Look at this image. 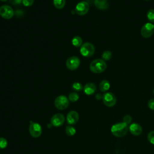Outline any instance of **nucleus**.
Instances as JSON below:
<instances>
[{"label": "nucleus", "mask_w": 154, "mask_h": 154, "mask_svg": "<svg viewBox=\"0 0 154 154\" xmlns=\"http://www.w3.org/2000/svg\"><path fill=\"white\" fill-rule=\"evenodd\" d=\"M79 98V94L76 93V92H72L69 94V97L68 99L70 101L74 102H76Z\"/></svg>", "instance_id": "aec40b11"}, {"label": "nucleus", "mask_w": 154, "mask_h": 154, "mask_svg": "<svg viewBox=\"0 0 154 154\" xmlns=\"http://www.w3.org/2000/svg\"><path fill=\"white\" fill-rule=\"evenodd\" d=\"M154 33V25L152 23H146L141 28V34L144 38H149Z\"/></svg>", "instance_id": "0eeeda50"}, {"label": "nucleus", "mask_w": 154, "mask_h": 154, "mask_svg": "<svg viewBox=\"0 0 154 154\" xmlns=\"http://www.w3.org/2000/svg\"><path fill=\"white\" fill-rule=\"evenodd\" d=\"M34 3V0H22V4L25 7L31 6Z\"/></svg>", "instance_id": "bb28decb"}, {"label": "nucleus", "mask_w": 154, "mask_h": 154, "mask_svg": "<svg viewBox=\"0 0 154 154\" xmlns=\"http://www.w3.org/2000/svg\"><path fill=\"white\" fill-rule=\"evenodd\" d=\"M0 1H4H4H7V0H0Z\"/></svg>", "instance_id": "7c9ffc66"}, {"label": "nucleus", "mask_w": 154, "mask_h": 154, "mask_svg": "<svg viewBox=\"0 0 154 154\" xmlns=\"http://www.w3.org/2000/svg\"><path fill=\"white\" fill-rule=\"evenodd\" d=\"M147 106L152 110H154V99H151L148 101Z\"/></svg>", "instance_id": "cd10ccee"}, {"label": "nucleus", "mask_w": 154, "mask_h": 154, "mask_svg": "<svg viewBox=\"0 0 154 154\" xmlns=\"http://www.w3.org/2000/svg\"><path fill=\"white\" fill-rule=\"evenodd\" d=\"M90 8L89 4L85 1H81L77 4L75 8V12L79 16H83L87 13Z\"/></svg>", "instance_id": "9d476101"}, {"label": "nucleus", "mask_w": 154, "mask_h": 154, "mask_svg": "<svg viewBox=\"0 0 154 154\" xmlns=\"http://www.w3.org/2000/svg\"><path fill=\"white\" fill-rule=\"evenodd\" d=\"M72 87L73 90H74L76 91H80L83 89V87H82V84L79 82H74L72 84Z\"/></svg>", "instance_id": "5701e85b"}, {"label": "nucleus", "mask_w": 154, "mask_h": 154, "mask_svg": "<svg viewBox=\"0 0 154 154\" xmlns=\"http://www.w3.org/2000/svg\"><path fill=\"white\" fill-rule=\"evenodd\" d=\"M79 118V114L76 111H71L67 114L66 121L68 125H72L76 124L78 122Z\"/></svg>", "instance_id": "f8f14e48"}, {"label": "nucleus", "mask_w": 154, "mask_h": 154, "mask_svg": "<svg viewBox=\"0 0 154 154\" xmlns=\"http://www.w3.org/2000/svg\"><path fill=\"white\" fill-rule=\"evenodd\" d=\"M65 122V117L63 114L57 113L54 114L51 119V123L53 126L59 127L63 125Z\"/></svg>", "instance_id": "9b49d317"}, {"label": "nucleus", "mask_w": 154, "mask_h": 154, "mask_svg": "<svg viewBox=\"0 0 154 154\" xmlns=\"http://www.w3.org/2000/svg\"><path fill=\"white\" fill-rule=\"evenodd\" d=\"M94 4L96 8L100 10H106L109 7L107 0H94Z\"/></svg>", "instance_id": "2eb2a0df"}, {"label": "nucleus", "mask_w": 154, "mask_h": 154, "mask_svg": "<svg viewBox=\"0 0 154 154\" xmlns=\"http://www.w3.org/2000/svg\"><path fill=\"white\" fill-rule=\"evenodd\" d=\"M103 103L108 107L114 106L117 102L116 96L111 92H106L102 96Z\"/></svg>", "instance_id": "423d86ee"}, {"label": "nucleus", "mask_w": 154, "mask_h": 154, "mask_svg": "<svg viewBox=\"0 0 154 154\" xmlns=\"http://www.w3.org/2000/svg\"><path fill=\"white\" fill-rule=\"evenodd\" d=\"M29 132L32 137L38 138L42 135V128L39 123L31 121L29 126Z\"/></svg>", "instance_id": "39448f33"}, {"label": "nucleus", "mask_w": 154, "mask_h": 154, "mask_svg": "<svg viewBox=\"0 0 154 154\" xmlns=\"http://www.w3.org/2000/svg\"><path fill=\"white\" fill-rule=\"evenodd\" d=\"M147 19L152 23H154V10L150 9L147 13Z\"/></svg>", "instance_id": "4be33fe9"}, {"label": "nucleus", "mask_w": 154, "mask_h": 154, "mask_svg": "<svg viewBox=\"0 0 154 154\" xmlns=\"http://www.w3.org/2000/svg\"><path fill=\"white\" fill-rule=\"evenodd\" d=\"M94 47L93 44L86 42L83 43L80 48L81 54L85 57H90L94 53Z\"/></svg>", "instance_id": "7ed1b4c3"}, {"label": "nucleus", "mask_w": 154, "mask_h": 154, "mask_svg": "<svg viewBox=\"0 0 154 154\" xmlns=\"http://www.w3.org/2000/svg\"><path fill=\"white\" fill-rule=\"evenodd\" d=\"M54 5L58 9L63 8L66 4V0H54Z\"/></svg>", "instance_id": "a211bd4d"}, {"label": "nucleus", "mask_w": 154, "mask_h": 154, "mask_svg": "<svg viewBox=\"0 0 154 154\" xmlns=\"http://www.w3.org/2000/svg\"><path fill=\"white\" fill-rule=\"evenodd\" d=\"M102 59L104 61H108L112 57V53L109 51H105L102 55Z\"/></svg>", "instance_id": "412c9836"}, {"label": "nucleus", "mask_w": 154, "mask_h": 154, "mask_svg": "<svg viewBox=\"0 0 154 154\" xmlns=\"http://www.w3.org/2000/svg\"><path fill=\"white\" fill-rule=\"evenodd\" d=\"M145 1H149V0H145Z\"/></svg>", "instance_id": "2f4dec72"}, {"label": "nucleus", "mask_w": 154, "mask_h": 154, "mask_svg": "<svg viewBox=\"0 0 154 154\" xmlns=\"http://www.w3.org/2000/svg\"><path fill=\"white\" fill-rule=\"evenodd\" d=\"M83 90L84 92L87 95H91L96 91V86L92 82H88L84 85Z\"/></svg>", "instance_id": "4468645a"}, {"label": "nucleus", "mask_w": 154, "mask_h": 154, "mask_svg": "<svg viewBox=\"0 0 154 154\" xmlns=\"http://www.w3.org/2000/svg\"><path fill=\"white\" fill-rule=\"evenodd\" d=\"M147 140L151 144H154V131H152L148 134Z\"/></svg>", "instance_id": "a878e982"}, {"label": "nucleus", "mask_w": 154, "mask_h": 154, "mask_svg": "<svg viewBox=\"0 0 154 154\" xmlns=\"http://www.w3.org/2000/svg\"><path fill=\"white\" fill-rule=\"evenodd\" d=\"M14 15L13 9L9 5H4L0 7V16L5 19H11Z\"/></svg>", "instance_id": "6e6552de"}, {"label": "nucleus", "mask_w": 154, "mask_h": 154, "mask_svg": "<svg viewBox=\"0 0 154 154\" xmlns=\"http://www.w3.org/2000/svg\"><path fill=\"white\" fill-rule=\"evenodd\" d=\"M7 146H8L7 140L3 137H0V149H5L7 147Z\"/></svg>", "instance_id": "b1692460"}, {"label": "nucleus", "mask_w": 154, "mask_h": 154, "mask_svg": "<svg viewBox=\"0 0 154 154\" xmlns=\"http://www.w3.org/2000/svg\"><path fill=\"white\" fill-rule=\"evenodd\" d=\"M106 69L105 61L101 59H96L90 64V70L94 73H100Z\"/></svg>", "instance_id": "f03ea898"}, {"label": "nucleus", "mask_w": 154, "mask_h": 154, "mask_svg": "<svg viewBox=\"0 0 154 154\" xmlns=\"http://www.w3.org/2000/svg\"><path fill=\"white\" fill-rule=\"evenodd\" d=\"M10 2L13 5H19L22 2V0H10Z\"/></svg>", "instance_id": "c85d7f7f"}, {"label": "nucleus", "mask_w": 154, "mask_h": 154, "mask_svg": "<svg viewBox=\"0 0 154 154\" xmlns=\"http://www.w3.org/2000/svg\"><path fill=\"white\" fill-rule=\"evenodd\" d=\"M54 105L57 109L63 110L68 107L69 105V100L66 96L60 95L55 98L54 100Z\"/></svg>", "instance_id": "20e7f679"}, {"label": "nucleus", "mask_w": 154, "mask_h": 154, "mask_svg": "<svg viewBox=\"0 0 154 154\" xmlns=\"http://www.w3.org/2000/svg\"><path fill=\"white\" fill-rule=\"evenodd\" d=\"M128 130V125L123 122L114 124L111 128V131L112 135L119 138L125 137L127 134Z\"/></svg>", "instance_id": "f257e3e1"}, {"label": "nucleus", "mask_w": 154, "mask_h": 154, "mask_svg": "<svg viewBox=\"0 0 154 154\" xmlns=\"http://www.w3.org/2000/svg\"><path fill=\"white\" fill-rule=\"evenodd\" d=\"M66 67L70 70H75L78 68L80 65V60L76 56L69 57L66 63Z\"/></svg>", "instance_id": "1a4fd4ad"}, {"label": "nucleus", "mask_w": 154, "mask_h": 154, "mask_svg": "<svg viewBox=\"0 0 154 154\" xmlns=\"http://www.w3.org/2000/svg\"><path fill=\"white\" fill-rule=\"evenodd\" d=\"M96 98L97 99L99 100V99H102V96H101V94H100L97 93V94L96 95Z\"/></svg>", "instance_id": "c756f323"}, {"label": "nucleus", "mask_w": 154, "mask_h": 154, "mask_svg": "<svg viewBox=\"0 0 154 154\" xmlns=\"http://www.w3.org/2000/svg\"><path fill=\"white\" fill-rule=\"evenodd\" d=\"M110 88V84L108 81L104 79L102 80L99 84V89L102 92H105L108 91Z\"/></svg>", "instance_id": "dca6fc26"}, {"label": "nucleus", "mask_w": 154, "mask_h": 154, "mask_svg": "<svg viewBox=\"0 0 154 154\" xmlns=\"http://www.w3.org/2000/svg\"><path fill=\"white\" fill-rule=\"evenodd\" d=\"M153 93H154V90H153Z\"/></svg>", "instance_id": "473e14b6"}, {"label": "nucleus", "mask_w": 154, "mask_h": 154, "mask_svg": "<svg viewBox=\"0 0 154 154\" xmlns=\"http://www.w3.org/2000/svg\"><path fill=\"white\" fill-rule=\"evenodd\" d=\"M129 131L132 135L135 136H138L141 135V134L142 133L143 129L141 126L140 124L134 123L131 124L129 126Z\"/></svg>", "instance_id": "ddd939ff"}, {"label": "nucleus", "mask_w": 154, "mask_h": 154, "mask_svg": "<svg viewBox=\"0 0 154 154\" xmlns=\"http://www.w3.org/2000/svg\"><path fill=\"white\" fill-rule=\"evenodd\" d=\"M72 45L75 47H81L82 43V40L79 36H75L72 40Z\"/></svg>", "instance_id": "f3484780"}, {"label": "nucleus", "mask_w": 154, "mask_h": 154, "mask_svg": "<svg viewBox=\"0 0 154 154\" xmlns=\"http://www.w3.org/2000/svg\"><path fill=\"white\" fill-rule=\"evenodd\" d=\"M65 131L66 134L69 136H73L76 134V129L71 125L67 126Z\"/></svg>", "instance_id": "6ab92c4d"}, {"label": "nucleus", "mask_w": 154, "mask_h": 154, "mask_svg": "<svg viewBox=\"0 0 154 154\" xmlns=\"http://www.w3.org/2000/svg\"><path fill=\"white\" fill-rule=\"evenodd\" d=\"M132 120V119L130 115H125L123 117V122L126 123L128 125L131 123Z\"/></svg>", "instance_id": "393cba45"}]
</instances>
